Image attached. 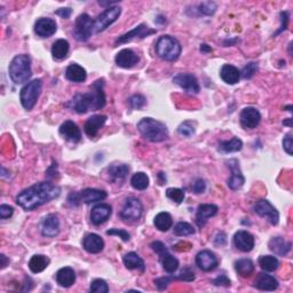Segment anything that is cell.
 I'll return each mask as SVG.
<instances>
[{
  "mask_svg": "<svg viewBox=\"0 0 293 293\" xmlns=\"http://www.w3.org/2000/svg\"><path fill=\"white\" fill-rule=\"evenodd\" d=\"M151 249L155 251V252L159 255V258L164 257L167 253H169V250H167L166 246L162 243L159 241H156V242H152L151 243Z\"/></svg>",
  "mask_w": 293,
  "mask_h": 293,
  "instance_id": "c3c4849f",
  "label": "cell"
},
{
  "mask_svg": "<svg viewBox=\"0 0 293 293\" xmlns=\"http://www.w3.org/2000/svg\"><path fill=\"white\" fill-rule=\"evenodd\" d=\"M106 116L103 115H94L87 119V122L85 123V126H84V131L90 138L96 137V134L99 133L100 129L103 127V125L106 122Z\"/></svg>",
  "mask_w": 293,
  "mask_h": 293,
  "instance_id": "44dd1931",
  "label": "cell"
},
{
  "mask_svg": "<svg viewBox=\"0 0 293 293\" xmlns=\"http://www.w3.org/2000/svg\"><path fill=\"white\" fill-rule=\"evenodd\" d=\"M55 278L60 286L70 287L76 282V273L70 267H63L57 273Z\"/></svg>",
  "mask_w": 293,
  "mask_h": 293,
  "instance_id": "83f0119b",
  "label": "cell"
},
{
  "mask_svg": "<svg viewBox=\"0 0 293 293\" xmlns=\"http://www.w3.org/2000/svg\"><path fill=\"white\" fill-rule=\"evenodd\" d=\"M283 125H285V126H292V119L289 118L287 120H285V122H283Z\"/></svg>",
  "mask_w": 293,
  "mask_h": 293,
  "instance_id": "6125c7cd",
  "label": "cell"
},
{
  "mask_svg": "<svg viewBox=\"0 0 293 293\" xmlns=\"http://www.w3.org/2000/svg\"><path fill=\"white\" fill-rule=\"evenodd\" d=\"M254 212L257 213L259 217L268 220L273 226L278 225V221H280V215H278L276 208L272 205V203L267 201V199H261V201L255 203Z\"/></svg>",
  "mask_w": 293,
  "mask_h": 293,
  "instance_id": "8fae6325",
  "label": "cell"
},
{
  "mask_svg": "<svg viewBox=\"0 0 293 293\" xmlns=\"http://www.w3.org/2000/svg\"><path fill=\"white\" fill-rule=\"evenodd\" d=\"M123 261L125 267L127 269H131V271H133V269H138V271H140L142 273L146 271L145 261H143L141 257H139L136 252H129L127 254H125Z\"/></svg>",
  "mask_w": 293,
  "mask_h": 293,
  "instance_id": "1f68e13d",
  "label": "cell"
},
{
  "mask_svg": "<svg viewBox=\"0 0 293 293\" xmlns=\"http://www.w3.org/2000/svg\"><path fill=\"white\" fill-rule=\"evenodd\" d=\"M106 235H116V236H119L120 238H122L124 242H128L129 238H131V236H129L128 232L124 229H117V228H113V229H110L106 231Z\"/></svg>",
  "mask_w": 293,
  "mask_h": 293,
  "instance_id": "681fc988",
  "label": "cell"
},
{
  "mask_svg": "<svg viewBox=\"0 0 293 293\" xmlns=\"http://www.w3.org/2000/svg\"><path fill=\"white\" fill-rule=\"evenodd\" d=\"M220 77L229 85H235L241 79V71L231 64H223L220 70Z\"/></svg>",
  "mask_w": 293,
  "mask_h": 293,
  "instance_id": "f1b7e54d",
  "label": "cell"
},
{
  "mask_svg": "<svg viewBox=\"0 0 293 293\" xmlns=\"http://www.w3.org/2000/svg\"><path fill=\"white\" fill-rule=\"evenodd\" d=\"M268 246L273 253L284 257V255H286L291 251L292 243L291 242H287L285 238H283V237H274V238L269 241Z\"/></svg>",
  "mask_w": 293,
  "mask_h": 293,
  "instance_id": "4316f807",
  "label": "cell"
},
{
  "mask_svg": "<svg viewBox=\"0 0 293 293\" xmlns=\"http://www.w3.org/2000/svg\"><path fill=\"white\" fill-rule=\"evenodd\" d=\"M60 194H61V189L58 185L46 181V182L36 183L23 190L17 195L16 203L25 211H32L58 198Z\"/></svg>",
  "mask_w": 293,
  "mask_h": 293,
  "instance_id": "6da1fadb",
  "label": "cell"
},
{
  "mask_svg": "<svg viewBox=\"0 0 293 293\" xmlns=\"http://www.w3.org/2000/svg\"><path fill=\"white\" fill-rule=\"evenodd\" d=\"M0 260H2V268L4 269L5 267L7 266V263L9 262V260L6 258V255H5V254H0Z\"/></svg>",
  "mask_w": 293,
  "mask_h": 293,
  "instance_id": "94428289",
  "label": "cell"
},
{
  "mask_svg": "<svg viewBox=\"0 0 293 293\" xmlns=\"http://www.w3.org/2000/svg\"><path fill=\"white\" fill-rule=\"evenodd\" d=\"M66 77L68 81H70L72 83H83L86 81L87 73L85 69L82 66H79L77 63H72L67 68Z\"/></svg>",
  "mask_w": 293,
  "mask_h": 293,
  "instance_id": "f546056e",
  "label": "cell"
},
{
  "mask_svg": "<svg viewBox=\"0 0 293 293\" xmlns=\"http://www.w3.org/2000/svg\"><path fill=\"white\" fill-rule=\"evenodd\" d=\"M111 213H113V207L109 204H99L93 207L91 212V221L93 225L100 226L109 219Z\"/></svg>",
  "mask_w": 293,
  "mask_h": 293,
  "instance_id": "ffe728a7",
  "label": "cell"
},
{
  "mask_svg": "<svg viewBox=\"0 0 293 293\" xmlns=\"http://www.w3.org/2000/svg\"><path fill=\"white\" fill-rule=\"evenodd\" d=\"M41 88H43V83H41L40 79H34L22 88L20 93V100L23 108L25 110H31L34 108L40 96Z\"/></svg>",
  "mask_w": 293,
  "mask_h": 293,
  "instance_id": "8992f818",
  "label": "cell"
},
{
  "mask_svg": "<svg viewBox=\"0 0 293 293\" xmlns=\"http://www.w3.org/2000/svg\"><path fill=\"white\" fill-rule=\"evenodd\" d=\"M103 87L104 81L99 79L91 86V92L76 94L67 105L77 114H86L90 110H100L104 108L106 99Z\"/></svg>",
  "mask_w": 293,
  "mask_h": 293,
  "instance_id": "7a4b0ae2",
  "label": "cell"
},
{
  "mask_svg": "<svg viewBox=\"0 0 293 293\" xmlns=\"http://www.w3.org/2000/svg\"><path fill=\"white\" fill-rule=\"evenodd\" d=\"M254 286L261 291H275L278 287V281L272 275L260 273L255 278Z\"/></svg>",
  "mask_w": 293,
  "mask_h": 293,
  "instance_id": "d4e9b609",
  "label": "cell"
},
{
  "mask_svg": "<svg viewBox=\"0 0 293 293\" xmlns=\"http://www.w3.org/2000/svg\"><path fill=\"white\" fill-rule=\"evenodd\" d=\"M181 50H182V47H181L179 40L169 35L159 37L156 43V53L158 57L165 61L172 62L178 60Z\"/></svg>",
  "mask_w": 293,
  "mask_h": 293,
  "instance_id": "5b68a950",
  "label": "cell"
},
{
  "mask_svg": "<svg viewBox=\"0 0 293 293\" xmlns=\"http://www.w3.org/2000/svg\"><path fill=\"white\" fill-rule=\"evenodd\" d=\"M235 271L241 277L248 278L254 272V263L251 259H239L235 262Z\"/></svg>",
  "mask_w": 293,
  "mask_h": 293,
  "instance_id": "d6a6232c",
  "label": "cell"
},
{
  "mask_svg": "<svg viewBox=\"0 0 293 293\" xmlns=\"http://www.w3.org/2000/svg\"><path fill=\"white\" fill-rule=\"evenodd\" d=\"M227 164L231 171V178L228 180V187L231 190H238L245 183V178L239 169V163L237 159H230L227 162Z\"/></svg>",
  "mask_w": 293,
  "mask_h": 293,
  "instance_id": "e0dca14e",
  "label": "cell"
},
{
  "mask_svg": "<svg viewBox=\"0 0 293 293\" xmlns=\"http://www.w3.org/2000/svg\"><path fill=\"white\" fill-rule=\"evenodd\" d=\"M138 129L141 136L150 142H162L169 137L166 125L150 117L141 119L138 123Z\"/></svg>",
  "mask_w": 293,
  "mask_h": 293,
  "instance_id": "3957f363",
  "label": "cell"
},
{
  "mask_svg": "<svg viewBox=\"0 0 293 293\" xmlns=\"http://www.w3.org/2000/svg\"><path fill=\"white\" fill-rule=\"evenodd\" d=\"M257 71H258V64L254 62H250L243 68V70L241 72V76L244 79H251Z\"/></svg>",
  "mask_w": 293,
  "mask_h": 293,
  "instance_id": "bcb514c9",
  "label": "cell"
},
{
  "mask_svg": "<svg viewBox=\"0 0 293 293\" xmlns=\"http://www.w3.org/2000/svg\"><path fill=\"white\" fill-rule=\"evenodd\" d=\"M94 32V21L88 14H81L74 22L73 37L78 41H87Z\"/></svg>",
  "mask_w": 293,
  "mask_h": 293,
  "instance_id": "ba28073f",
  "label": "cell"
},
{
  "mask_svg": "<svg viewBox=\"0 0 293 293\" xmlns=\"http://www.w3.org/2000/svg\"><path fill=\"white\" fill-rule=\"evenodd\" d=\"M239 119L242 126L246 129H252L257 127L261 122V115H260L258 109L253 108V106H248V108L242 110Z\"/></svg>",
  "mask_w": 293,
  "mask_h": 293,
  "instance_id": "9a60e30c",
  "label": "cell"
},
{
  "mask_svg": "<svg viewBox=\"0 0 293 293\" xmlns=\"http://www.w3.org/2000/svg\"><path fill=\"white\" fill-rule=\"evenodd\" d=\"M173 83L175 85H178L179 87L182 88L183 91L190 93V94H197V93H199V91H201L197 78L195 77L193 73L176 74L175 77H173Z\"/></svg>",
  "mask_w": 293,
  "mask_h": 293,
  "instance_id": "7c38bea8",
  "label": "cell"
},
{
  "mask_svg": "<svg viewBox=\"0 0 293 293\" xmlns=\"http://www.w3.org/2000/svg\"><path fill=\"white\" fill-rule=\"evenodd\" d=\"M108 173L111 181H114L116 183H123L129 173V166L125 164L113 165L108 167Z\"/></svg>",
  "mask_w": 293,
  "mask_h": 293,
  "instance_id": "4dcf8cb0",
  "label": "cell"
},
{
  "mask_svg": "<svg viewBox=\"0 0 293 293\" xmlns=\"http://www.w3.org/2000/svg\"><path fill=\"white\" fill-rule=\"evenodd\" d=\"M58 30V24L53 18L41 17L35 23V32L41 38H49Z\"/></svg>",
  "mask_w": 293,
  "mask_h": 293,
  "instance_id": "2e32d148",
  "label": "cell"
},
{
  "mask_svg": "<svg viewBox=\"0 0 293 293\" xmlns=\"http://www.w3.org/2000/svg\"><path fill=\"white\" fill-rule=\"evenodd\" d=\"M201 52L202 53H211L212 52V48L210 47V46H207L206 44H203L201 45Z\"/></svg>",
  "mask_w": 293,
  "mask_h": 293,
  "instance_id": "91938a15",
  "label": "cell"
},
{
  "mask_svg": "<svg viewBox=\"0 0 293 293\" xmlns=\"http://www.w3.org/2000/svg\"><path fill=\"white\" fill-rule=\"evenodd\" d=\"M153 225H155L158 230L167 231L173 226V219H172L170 213L161 212L158 213L155 217V219H153Z\"/></svg>",
  "mask_w": 293,
  "mask_h": 293,
  "instance_id": "e575fe53",
  "label": "cell"
},
{
  "mask_svg": "<svg viewBox=\"0 0 293 293\" xmlns=\"http://www.w3.org/2000/svg\"><path fill=\"white\" fill-rule=\"evenodd\" d=\"M176 278H179V280H182V281H185V282H192V281L195 280V274L189 267H185L184 269H182V271H181V273L179 274L178 277H176Z\"/></svg>",
  "mask_w": 293,
  "mask_h": 293,
  "instance_id": "f907efd6",
  "label": "cell"
},
{
  "mask_svg": "<svg viewBox=\"0 0 293 293\" xmlns=\"http://www.w3.org/2000/svg\"><path fill=\"white\" fill-rule=\"evenodd\" d=\"M213 284L217 286H230V280L226 275H220L213 281Z\"/></svg>",
  "mask_w": 293,
  "mask_h": 293,
  "instance_id": "9f6ffc18",
  "label": "cell"
},
{
  "mask_svg": "<svg viewBox=\"0 0 293 293\" xmlns=\"http://www.w3.org/2000/svg\"><path fill=\"white\" fill-rule=\"evenodd\" d=\"M163 269L169 274H174L179 269V260L174 258L173 255L167 253L164 257L159 258Z\"/></svg>",
  "mask_w": 293,
  "mask_h": 293,
  "instance_id": "f35d334b",
  "label": "cell"
},
{
  "mask_svg": "<svg viewBox=\"0 0 293 293\" xmlns=\"http://www.w3.org/2000/svg\"><path fill=\"white\" fill-rule=\"evenodd\" d=\"M143 212V206L140 199L129 197L125 201L119 216L125 222H137L140 220Z\"/></svg>",
  "mask_w": 293,
  "mask_h": 293,
  "instance_id": "9c48e42d",
  "label": "cell"
},
{
  "mask_svg": "<svg viewBox=\"0 0 293 293\" xmlns=\"http://www.w3.org/2000/svg\"><path fill=\"white\" fill-rule=\"evenodd\" d=\"M172 281V278L170 277H161V278H157L155 281V284L157 285L158 290H164L167 287V285L170 284V282Z\"/></svg>",
  "mask_w": 293,
  "mask_h": 293,
  "instance_id": "6f0895ef",
  "label": "cell"
},
{
  "mask_svg": "<svg viewBox=\"0 0 293 293\" xmlns=\"http://www.w3.org/2000/svg\"><path fill=\"white\" fill-rule=\"evenodd\" d=\"M106 197H108V194H106V192H104V190L87 188L81 193H72L69 195L68 202L72 206H78L81 205L82 203L91 204L104 201Z\"/></svg>",
  "mask_w": 293,
  "mask_h": 293,
  "instance_id": "52a82bcc",
  "label": "cell"
},
{
  "mask_svg": "<svg viewBox=\"0 0 293 293\" xmlns=\"http://www.w3.org/2000/svg\"><path fill=\"white\" fill-rule=\"evenodd\" d=\"M90 291L93 293H108L109 292V286L106 284V282L101 280V278H97L91 283Z\"/></svg>",
  "mask_w": 293,
  "mask_h": 293,
  "instance_id": "ee69618b",
  "label": "cell"
},
{
  "mask_svg": "<svg viewBox=\"0 0 293 293\" xmlns=\"http://www.w3.org/2000/svg\"><path fill=\"white\" fill-rule=\"evenodd\" d=\"M174 234L176 236L184 237L195 234V228L188 222H178L174 227Z\"/></svg>",
  "mask_w": 293,
  "mask_h": 293,
  "instance_id": "60d3db41",
  "label": "cell"
},
{
  "mask_svg": "<svg viewBox=\"0 0 293 293\" xmlns=\"http://www.w3.org/2000/svg\"><path fill=\"white\" fill-rule=\"evenodd\" d=\"M120 13H122V9L118 6L106 8L94 21V32L100 34V32L104 31L106 28H109L114 22L117 21V18L120 16Z\"/></svg>",
  "mask_w": 293,
  "mask_h": 293,
  "instance_id": "30bf717a",
  "label": "cell"
},
{
  "mask_svg": "<svg viewBox=\"0 0 293 293\" xmlns=\"http://www.w3.org/2000/svg\"><path fill=\"white\" fill-rule=\"evenodd\" d=\"M242 148H243V142L236 137L232 138L229 141H223L219 145V150L223 153L237 152L242 150Z\"/></svg>",
  "mask_w": 293,
  "mask_h": 293,
  "instance_id": "74e56055",
  "label": "cell"
},
{
  "mask_svg": "<svg viewBox=\"0 0 293 293\" xmlns=\"http://www.w3.org/2000/svg\"><path fill=\"white\" fill-rule=\"evenodd\" d=\"M234 244L242 252H250L254 248V237L246 230H239L234 235Z\"/></svg>",
  "mask_w": 293,
  "mask_h": 293,
  "instance_id": "ac0fdd59",
  "label": "cell"
},
{
  "mask_svg": "<svg viewBox=\"0 0 293 293\" xmlns=\"http://www.w3.org/2000/svg\"><path fill=\"white\" fill-rule=\"evenodd\" d=\"M131 184L137 190H146L149 185V178L143 172H138L131 179Z\"/></svg>",
  "mask_w": 293,
  "mask_h": 293,
  "instance_id": "ab89813d",
  "label": "cell"
},
{
  "mask_svg": "<svg viewBox=\"0 0 293 293\" xmlns=\"http://www.w3.org/2000/svg\"><path fill=\"white\" fill-rule=\"evenodd\" d=\"M83 248L85 249L88 253H100L104 249V242L101 238V236L96 234H88L83 239Z\"/></svg>",
  "mask_w": 293,
  "mask_h": 293,
  "instance_id": "cb8c5ba5",
  "label": "cell"
},
{
  "mask_svg": "<svg viewBox=\"0 0 293 293\" xmlns=\"http://www.w3.org/2000/svg\"><path fill=\"white\" fill-rule=\"evenodd\" d=\"M178 133L184 138H190L195 134V124L192 120H185L178 127Z\"/></svg>",
  "mask_w": 293,
  "mask_h": 293,
  "instance_id": "b9f144b4",
  "label": "cell"
},
{
  "mask_svg": "<svg viewBox=\"0 0 293 293\" xmlns=\"http://www.w3.org/2000/svg\"><path fill=\"white\" fill-rule=\"evenodd\" d=\"M218 211H219V208H218V206L215 205V204H202V205H199L196 212L197 225L199 227H203L205 225L208 218L217 216Z\"/></svg>",
  "mask_w": 293,
  "mask_h": 293,
  "instance_id": "484cf974",
  "label": "cell"
},
{
  "mask_svg": "<svg viewBox=\"0 0 293 293\" xmlns=\"http://www.w3.org/2000/svg\"><path fill=\"white\" fill-rule=\"evenodd\" d=\"M166 196L169 197L172 202L181 204L184 199V192L179 188H169L166 190Z\"/></svg>",
  "mask_w": 293,
  "mask_h": 293,
  "instance_id": "7bdbcfd3",
  "label": "cell"
},
{
  "mask_svg": "<svg viewBox=\"0 0 293 293\" xmlns=\"http://www.w3.org/2000/svg\"><path fill=\"white\" fill-rule=\"evenodd\" d=\"M49 264V259L43 254H36L30 259L29 268L34 274H39L44 272Z\"/></svg>",
  "mask_w": 293,
  "mask_h": 293,
  "instance_id": "836d02e7",
  "label": "cell"
},
{
  "mask_svg": "<svg viewBox=\"0 0 293 293\" xmlns=\"http://www.w3.org/2000/svg\"><path fill=\"white\" fill-rule=\"evenodd\" d=\"M9 77L14 84H24L32 76L30 58L25 54L16 55L8 67Z\"/></svg>",
  "mask_w": 293,
  "mask_h": 293,
  "instance_id": "277c9868",
  "label": "cell"
},
{
  "mask_svg": "<svg viewBox=\"0 0 293 293\" xmlns=\"http://www.w3.org/2000/svg\"><path fill=\"white\" fill-rule=\"evenodd\" d=\"M55 14L59 16H61L62 18H69L71 16V14H72V9L71 8H69V7H66V8H59L57 12H55Z\"/></svg>",
  "mask_w": 293,
  "mask_h": 293,
  "instance_id": "680465c9",
  "label": "cell"
},
{
  "mask_svg": "<svg viewBox=\"0 0 293 293\" xmlns=\"http://www.w3.org/2000/svg\"><path fill=\"white\" fill-rule=\"evenodd\" d=\"M115 61L118 67L128 69L134 67L139 62V57L132 49L125 48L120 50V52L116 55Z\"/></svg>",
  "mask_w": 293,
  "mask_h": 293,
  "instance_id": "7402d4cb",
  "label": "cell"
},
{
  "mask_svg": "<svg viewBox=\"0 0 293 293\" xmlns=\"http://www.w3.org/2000/svg\"><path fill=\"white\" fill-rule=\"evenodd\" d=\"M283 148L286 151L287 155L292 156V149H293V141H292V134L287 133L283 139Z\"/></svg>",
  "mask_w": 293,
  "mask_h": 293,
  "instance_id": "f5cc1de1",
  "label": "cell"
},
{
  "mask_svg": "<svg viewBox=\"0 0 293 293\" xmlns=\"http://www.w3.org/2000/svg\"><path fill=\"white\" fill-rule=\"evenodd\" d=\"M196 264L203 272H212L218 267L219 260L212 251L204 250L196 255Z\"/></svg>",
  "mask_w": 293,
  "mask_h": 293,
  "instance_id": "5bb4252c",
  "label": "cell"
},
{
  "mask_svg": "<svg viewBox=\"0 0 293 293\" xmlns=\"http://www.w3.org/2000/svg\"><path fill=\"white\" fill-rule=\"evenodd\" d=\"M69 48H70V45H69L68 40H66V39L57 40L52 46L53 58L55 60L66 59L68 53H69Z\"/></svg>",
  "mask_w": 293,
  "mask_h": 293,
  "instance_id": "d590c367",
  "label": "cell"
},
{
  "mask_svg": "<svg viewBox=\"0 0 293 293\" xmlns=\"http://www.w3.org/2000/svg\"><path fill=\"white\" fill-rule=\"evenodd\" d=\"M60 134H61V137H63V139L72 143H78L82 140L81 129L77 126V124L71 122V120H67V122H64L61 125Z\"/></svg>",
  "mask_w": 293,
  "mask_h": 293,
  "instance_id": "d6986e66",
  "label": "cell"
},
{
  "mask_svg": "<svg viewBox=\"0 0 293 293\" xmlns=\"http://www.w3.org/2000/svg\"><path fill=\"white\" fill-rule=\"evenodd\" d=\"M259 266L261 267L262 271L272 273L275 272L280 266V261L274 255H262V257L259 258Z\"/></svg>",
  "mask_w": 293,
  "mask_h": 293,
  "instance_id": "8d00e7d4",
  "label": "cell"
},
{
  "mask_svg": "<svg viewBox=\"0 0 293 293\" xmlns=\"http://www.w3.org/2000/svg\"><path fill=\"white\" fill-rule=\"evenodd\" d=\"M281 28L278 29L275 34L273 35V37H276L277 35H280L281 32H283L284 30H286L287 24H289V13L287 12H282L281 13Z\"/></svg>",
  "mask_w": 293,
  "mask_h": 293,
  "instance_id": "816d5d0a",
  "label": "cell"
},
{
  "mask_svg": "<svg viewBox=\"0 0 293 293\" xmlns=\"http://www.w3.org/2000/svg\"><path fill=\"white\" fill-rule=\"evenodd\" d=\"M206 189V183L205 181L202 179H198L195 181V183L193 184V192L195 194H203Z\"/></svg>",
  "mask_w": 293,
  "mask_h": 293,
  "instance_id": "11a10c76",
  "label": "cell"
},
{
  "mask_svg": "<svg viewBox=\"0 0 293 293\" xmlns=\"http://www.w3.org/2000/svg\"><path fill=\"white\" fill-rule=\"evenodd\" d=\"M14 213V208L9 205H6V204H3L2 206H0V218H2L3 220L5 219H8V218H11Z\"/></svg>",
  "mask_w": 293,
  "mask_h": 293,
  "instance_id": "db71d44e",
  "label": "cell"
},
{
  "mask_svg": "<svg viewBox=\"0 0 293 293\" xmlns=\"http://www.w3.org/2000/svg\"><path fill=\"white\" fill-rule=\"evenodd\" d=\"M156 34V30H152L151 28H149L146 24H140L137 28H134L133 30L126 32V34L120 36L119 38L116 40V45H122L125 43H128L133 39H142L146 38V37Z\"/></svg>",
  "mask_w": 293,
  "mask_h": 293,
  "instance_id": "4fadbf2b",
  "label": "cell"
},
{
  "mask_svg": "<svg viewBox=\"0 0 293 293\" xmlns=\"http://www.w3.org/2000/svg\"><path fill=\"white\" fill-rule=\"evenodd\" d=\"M216 11H217V4L213 3V2L202 3L198 6V12L203 14V15H206V16L213 15V14L216 13Z\"/></svg>",
  "mask_w": 293,
  "mask_h": 293,
  "instance_id": "f6af8a7d",
  "label": "cell"
},
{
  "mask_svg": "<svg viewBox=\"0 0 293 293\" xmlns=\"http://www.w3.org/2000/svg\"><path fill=\"white\" fill-rule=\"evenodd\" d=\"M128 103L131 105L132 109H141L143 105L146 104V97L140 94H136L129 97Z\"/></svg>",
  "mask_w": 293,
  "mask_h": 293,
  "instance_id": "7dc6e473",
  "label": "cell"
},
{
  "mask_svg": "<svg viewBox=\"0 0 293 293\" xmlns=\"http://www.w3.org/2000/svg\"><path fill=\"white\" fill-rule=\"evenodd\" d=\"M60 232V220L57 215H48L41 223V234L45 237H55Z\"/></svg>",
  "mask_w": 293,
  "mask_h": 293,
  "instance_id": "603a6c76",
  "label": "cell"
}]
</instances>
